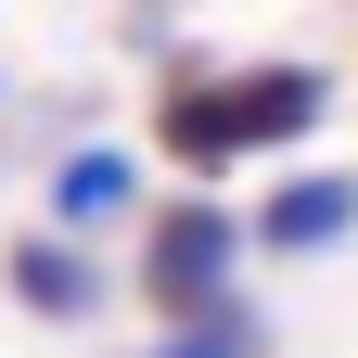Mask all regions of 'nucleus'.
Returning <instances> with one entry per match:
<instances>
[{
  "label": "nucleus",
  "instance_id": "obj_5",
  "mask_svg": "<svg viewBox=\"0 0 358 358\" xmlns=\"http://www.w3.org/2000/svg\"><path fill=\"white\" fill-rule=\"evenodd\" d=\"M128 192H141V179H128V154H64L52 217H64V231H90V217H128Z\"/></svg>",
  "mask_w": 358,
  "mask_h": 358
},
{
  "label": "nucleus",
  "instance_id": "obj_4",
  "mask_svg": "<svg viewBox=\"0 0 358 358\" xmlns=\"http://www.w3.org/2000/svg\"><path fill=\"white\" fill-rule=\"evenodd\" d=\"M13 294L38 307V320H90V294H103V268H90V243H13Z\"/></svg>",
  "mask_w": 358,
  "mask_h": 358
},
{
  "label": "nucleus",
  "instance_id": "obj_6",
  "mask_svg": "<svg viewBox=\"0 0 358 358\" xmlns=\"http://www.w3.org/2000/svg\"><path fill=\"white\" fill-rule=\"evenodd\" d=\"M154 358H256V320H243L231 294H217V307H192V320H179Z\"/></svg>",
  "mask_w": 358,
  "mask_h": 358
},
{
  "label": "nucleus",
  "instance_id": "obj_3",
  "mask_svg": "<svg viewBox=\"0 0 358 358\" xmlns=\"http://www.w3.org/2000/svg\"><path fill=\"white\" fill-rule=\"evenodd\" d=\"M358 231V179H282V192L256 205V243L268 256H333Z\"/></svg>",
  "mask_w": 358,
  "mask_h": 358
},
{
  "label": "nucleus",
  "instance_id": "obj_2",
  "mask_svg": "<svg viewBox=\"0 0 358 358\" xmlns=\"http://www.w3.org/2000/svg\"><path fill=\"white\" fill-rule=\"evenodd\" d=\"M231 256H243V231H231L217 205H166V217H154V256H141V294L166 307V320H192V307L231 294Z\"/></svg>",
  "mask_w": 358,
  "mask_h": 358
},
{
  "label": "nucleus",
  "instance_id": "obj_1",
  "mask_svg": "<svg viewBox=\"0 0 358 358\" xmlns=\"http://www.w3.org/2000/svg\"><path fill=\"white\" fill-rule=\"evenodd\" d=\"M320 103H333V77H320V64H243V77H179V90H166V115H154V141H166V166L217 179L231 154L307 141V128H320Z\"/></svg>",
  "mask_w": 358,
  "mask_h": 358
}]
</instances>
